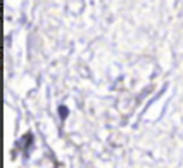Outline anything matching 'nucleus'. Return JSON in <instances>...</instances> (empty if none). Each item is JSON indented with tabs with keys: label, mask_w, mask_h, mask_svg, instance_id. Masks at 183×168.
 Masks as SVG:
<instances>
[{
	"label": "nucleus",
	"mask_w": 183,
	"mask_h": 168,
	"mask_svg": "<svg viewBox=\"0 0 183 168\" xmlns=\"http://www.w3.org/2000/svg\"><path fill=\"white\" fill-rule=\"evenodd\" d=\"M59 115H60V118H62V120L67 116V109L64 108V106H60V108H59Z\"/></svg>",
	"instance_id": "obj_1"
}]
</instances>
